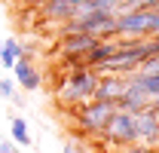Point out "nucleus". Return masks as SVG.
I'll return each instance as SVG.
<instances>
[{"label": "nucleus", "mask_w": 159, "mask_h": 153, "mask_svg": "<svg viewBox=\"0 0 159 153\" xmlns=\"http://www.w3.org/2000/svg\"><path fill=\"white\" fill-rule=\"evenodd\" d=\"M95 86H98V74L92 67H83V71H74L67 74V80L58 86V101L61 104H86L95 98Z\"/></svg>", "instance_id": "f257e3e1"}, {"label": "nucleus", "mask_w": 159, "mask_h": 153, "mask_svg": "<svg viewBox=\"0 0 159 153\" xmlns=\"http://www.w3.org/2000/svg\"><path fill=\"white\" fill-rule=\"evenodd\" d=\"M116 34L122 40L150 37V9H122V12H116Z\"/></svg>", "instance_id": "f03ea898"}, {"label": "nucleus", "mask_w": 159, "mask_h": 153, "mask_svg": "<svg viewBox=\"0 0 159 153\" xmlns=\"http://www.w3.org/2000/svg\"><path fill=\"white\" fill-rule=\"evenodd\" d=\"M116 110V104H107V101H86V104H80V129L86 135H101V129L107 126V119L113 116Z\"/></svg>", "instance_id": "7ed1b4c3"}, {"label": "nucleus", "mask_w": 159, "mask_h": 153, "mask_svg": "<svg viewBox=\"0 0 159 153\" xmlns=\"http://www.w3.org/2000/svg\"><path fill=\"white\" fill-rule=\"evenodd\" d=\"M101 135H104L107 141L119 144V147L138 144V141H135V123H132V114H125V110H113V116L107 119V126L101 129Z\"/></svg>", "instance_id": "20e7f679"}, {"label": "nucleus", "mask_w": 159, "mask_h": 153, "mask_svg": "<svg viewBox=\"0 0 159 153\" xmlns=\"http://www.w3.org/2000/svg\"><path fill=\"white\" fill-rule=\"evenodd\" d=\"M132 123H135V141L144 144V147H156L159 144V116L156 110H138L132 114Z\"/></svg>", "instance_id": "39448f33"}, {"label": "nucleus", "mask_w": 159, "mask_h": 153, "mask_svg": "<svg viewBox=\"0 0 159 153\" xmlns=\"http://www.w3.org/2000/svg\"><path fill=\"white\" fill-rule=\"evenodd\" d=\"M125 95V76H98V86H95V101H107V104H116L119 98Z\"/></svg>", "instance_id": "423d86ee"}, {"label": "nucleus", "mask_w": 159, "mask_h": 153, "mask_svg": "<svg viewBox=\"0 0 159 153\" xmlns=\"http://www.w3.org/2000/svg\"><path fill=\"white\" fill-rule=\"evenodd\" d=\"M116 49H119V37L116 40H98V43L83 55V61H86V67L95 71V67H101L104 61H110V58L116 55Z\"/></svg>", "instance_id": "0eeeda50"}, {"label": "nucleus", "mask_w": 159, "mask_h": 153, "mask_svg": "<svg viewBox=\"0 0 159 153\" xmlns=\"http://www.w3.org/2000/svg\"><path fill=\"white\" fill-rule=\"evenodd\" d=\"M12 74H16V80H12V83H19L25 92H34V89H40V83H43V80H40V74H37V67H34L25 55L12 64Z\"/></svg>", "instance_id": "6e6552de"}, {"label": "nucleus", "mask_w": 159, "mask_h": 153, "mask_svg": "<svg viewBox=\"0 0 159 153\" xmlns=\"http://www.w3.org/2000/svg\"><path fill=\"white\" fill-rule=\"evenodd\" d=\"M43 16H49L52 21H70L77 16V6L70 0H43Z\"/></svg>", "instance_id": "1a4fd4ad"}, {"label": "nucleus", "mask_w": 159, "mask_h": 153, "mask_svg": "<svg viewBox=\"0 0 159 153\" xmlns=\"http://www.w3.org/2000/svg\"><path fill=\"white\" fill-rule=\"evenodd\" d=\"M98 40L92 34H83V31H74V34H64V52L67 55H86Z\"/></svg>", "instance_id": "9d476101"}, {"label": "nucleus", "mask_w": 159, "mask_h": 153, "mask_svg": "<svg viewBox=\"0 0 159 153\" xmlns=\"http://www.w3.org/2000/svg\"><path fill=\"white\" fill-rule=\"evenodd\" d=\"M19 58H21V43L19 40H12V37L0 40V64L3 67H12Z\"/></svg>", "instance_id": "9b49d317"}, {"label": "nucleus", "mask_w": 159, "mask_h": 153, "mask_svg": "<svg viewBox=\"0 0 159 153\" xmlns=\"http://www.w3.org/2000/svg\"><path fill=\"white\" fill-rule=\"evenodd\" d=\"M9 132H12V144H19V147H28V144H31V132H28V123H25L21 116H16V119H12Z\"/></svg>", "instance_id": "f8f14e48"}, {"label": "nucleus", "mask_w": 159, "mask_h": 153, "mask_svg": "<svg viewBox=\"0 0 159 153\" xmlns=\"http://www.w3.org/2000/svg\"><path fill=\"white\" fill-rule=\"evenodd\" d=\"M138 76H153V74H159V58H144L138 64V71H135Z\"/></svg>", "instance_id": "ddd939ff"}, {"label": "nucleus", "mask_w": 159, "mask_h": 153, "mask_svg": "<svg viewBox=\"0 0 159 153\" xmlns=\"http://www.w3.org/2000/svg\"><path fill=\"white\" fill-rule=\"evenodd\" d=\"M159 0H125V9H156Z\"/></svg>", "instance_id": "4468645a"}, {"label": "nucleus", "mask_w": 159, "mask_h": 153, "mask_svg": "<svg viewBox=\"0 0 159 153\" xmlns=\"http://www.w3.org/2000/svg\"><path fill=\"white\" fill-rule=\"evenodd\" d=\"M0 98H12V80H0Z\"/></svg>", "instance_id": "2eb2a0df"}, {"label": "nucleus", "mask_w": 159, "mask_h": 153, "mask_svg": "<svg viewBox=\"0 0 159 153\" xmlns=\"http://www.w3.org/2000/svg\"><path fill=\"white\" fill-rule=\"evenodd\" d=\"M125 153H153V147H144V144H132V147H125Z\"/></svg>", "instance_id": "dca6fc26"}, {"label": "nucleus", "mask_w": 159, "mask_h": 153, "mask_svg": "<svg viewBox=\"0 0 159 153\" xmlns=\"http://www.w3.org/2000/svg\"><path fill=\"white\" fill-rule=\"evenodd\" d=\"M0 153H16V144H12V141H3V138H0Z\"/></svg>", "instance_id": "f3484780"}, {"label": "nucleus", "mask_w": 159, "mask_h": 153, "mask_svg": "<svg viewBox=\"0 0 159 153\" xmlns=\"http://www.w3.org/2000/svg\"><path fill=\"white\" fill-rule=\"evenodd\" d=\"M61 153H80V147H77V144H64V147H61Z\"/></svg>", "instance_id": "a211bd4d"}, {"label": "nucleus", "mask_w": 159, "mask_h": 153, "mask_svg": "<svg viewBox=\"0 0 159 153\" xmlns=\"http://www.w3.org/2000/svg\"><path fill=\"white\" fill-rule=\"evenodd\" d=\"M74 6H83V3H92V0H70Z\"/></svg>", "instance_id": "6ab92c4d"}, {"label": "nucleus", "mask_w": 159, "mask_h": 153, "mask_svg": "<svg viewBox=\"0 0 159 153\" xmlns=\"http://www.w3.org/2000/svg\"><path fill=\"white\" fill-rule=\"evenodd\" d=\"M153 153H159V144H156V147H153Z\"/></svg>", "instance_id": "aec40b11"}, {"label": "nucleus", "mask_w": 159, "mask_h": 153, "mask_svg": "<svg viewBox=\"0 0 159 153\" xmlns=\"http://www.w3.org/2000/svg\"><path fill=\"white\" fill-rule=\"evenodd\" d=\"M153 107H156V104H153ZM156 116H159V107H156Z\"/></svg>", "instance_id": "412c9836"}, {"label": "nucleus", "mask_w": 159, "mask_h": 153, "mask_svg": "<svg viewBox=\"0 0 159 153\" xmlns=\"http://www.w3.org/2000/svg\"><path fill=\"white\" fill-rule=\"evenodd\" d=\"M156 40H159V34H156Z\"/></svg>", "instance_id": "4be33fe9"}]
</instances>
